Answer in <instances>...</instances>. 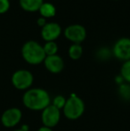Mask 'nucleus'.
I'll return each mask as SVG.
<instances>
[{
	"label": "nucleus",
	"mask_w": 130,
	"mask_h": 131,
	"mask_svg": "<svg viewBox=\"0 0 130 131\" xmlns=\"http://www.w3.org/2000/svg\"><path fill=\"white\" fill-rule=\"evenodd\" d=\"M51 96L45 89L41 88H30L23 94L22 103L27 109L30 111H43L51 104Z\"/></svg>",
	"instance_id": "1"
},
{
	"label": "nucleus",
	"mask_w": 130,
	"mask_h": 131,
	"mask_svg": "<svg viewBox=\"0 0 130 131\" xmlns=\"http://www.w3.org/2000/svg\"><path fill=\"white\" fill-rule=\"evenodd\" d=\"M21 55L28 63L32 65H38L44 62L46 56L43 46L35 40H29L23 44L21 47Z\"/></svg>",
	"instance_id": "2"
},
{
	"label": "nucleus",
	"mask_w": 130,
	"mask_h": 131,
	"mask_svg": "<svg viewBox=\"0 0 130 131\" xmlns=\"http://www.w3.org/2000/svg\"><path fill=\"white\" fill-rule=\"evenodd\" d=\"M85 103L75 94H71L66 100V104L63 109V113L66 119L76 121L81 118L85 112Z\"/></svg>",
	"instance_id": "3"
},
{
	"label": "nucleus",
	"mask_w": 130,
	"mask_h": 131,
	"mask_svg": "<svg viewBox=\"0 0 130 131\" xmlns=\"http://www.w3.org/2000/svg\"><path fill=\"white\" fill-rule=\"evenodd\" d=\"M12 84L18 90H28L31 88L34 77L28 70H18L12 75Z\"/></svg>",
	"instance_id": "4"
},
{
	"label": "nucleus",
	"mask_w": 130,
	"mask_h": 131,
	"mask_svg": "<svg viewBox=\"0 0 130 131\" xmlns=\"http://www.w3.org/2000/svg\"><path fill=\"white\" fill-rule=\"evenodd\" d=\"M61 111L52 104H49L41 112V122L43 126L53 128L57 126L61 119Z\"/></svg>",
	"instance_id": "5"
},
{
	"label": "nucleus",
	"mask_w": 130,
	"mask_h": 131,
	"mask_svg": "<svg viewBox=\"0 0 130 131\" xmlns=\"http://www.w3.org/2000/svg\"><path fill=\"white\" fill-rule=\"evenodd\" d=\"M63 34L72 44H81L87 38V29L83 25L71 24L64 29Z\"/></svg>",
	"instance_id": "6"
},
{
	"label": "nucleus",
	"mask_w": 130,
	"mask_h": 131,
	"mask_svg": "<svg viewBox=\"0 0 130 131\" xmlns=\"http://www.w3.org/2000/svg\"><path fill=\"white\" fill-rule=\"evenodd\" d=\"M113 56L123 62L130 60V38H121L115 42L112 47Z\"/></svg>",
	"instance_id": "7"
},
{
	"label": "nucleus",
	"mask_w": 130,
	"mask_h": 131,
	"mask_svg": "<svg viewBox=\"0 0 130 131\" xmlns=\"http://www.w3.org/2000/svg\"><path fill=\"white\" fill-rule=\"evenodd\" d=\"M22 118V112L17 107L5 110L1 116V123L5 128H14L20 123Z\"/></svg>",
	"instance_id": "8"
},
{
	"label": "nucleus",
	"mask_w": 130,
	"mask_h": 131,
	"mask_svg": "<svg viewBox=\"0 0 130 131\" xmlns=\"http://www.w3.org/2000/svg\"><path fill=\"white\" fill-rule=\"evenodd\" d=\"M62 34L61 25L57 23H46L41 28V37L45 41H54Z\"/></svg>",
	"instance_id": "9"
},
{
	"label": "nucleus",
	"mask_w": 130,
	"mask_h": 131,
	"mask_svg": "<svg viewBox=\"0 0 130 131\" xmlns=\"http://www.w3.org/2000/svg\"><path fill=\"white\" fill-rule=\"evenodd\" d=\"M44 65L49 72L53 73V74H58L63 71V68H64V62L60 55L54 54L50 55V56H45V60H44Z\"/></svg>",
	"instance_id": "10"
},
{
	"label": "nucleus",
	"mask_w": 130,
	"mask_h": 131,
	"mask_svg": "<svg viewBox=\"0 0 130 131\" xmlns=\"http://www.w3.org/2000/svg\"><path fill=\"white\" fill-rule=\"evenodd\" d=\"M44 0H20V5L21 8L28 12H36L38 11Z\"/></svg>",
	"instance_id": "11"
},
{
	"label": "nucleus",
	"mask_w": 130,
	"mask_h": 131,
	"mask_svg": "<svg viewBox=\"0 0 130 131\" xmlns=\"http://www.w3.org/2000/svg\"><path fill=\"white\" fill-rule=\"evenodd\" d=\"M38 11H39L42 17L45 18V19L52 18L56 14L55 6L52 3H49V2H45V3L44 2Z\"/></svg>",
	"instance_id": "12"
},
{
	"label": "nucleus",
	"mask_w": 130,
	"mask_h": 131,
	"mask_svg": "<svg viewBox=\"0 0 130 131\" xmlns=\"http://www.w3.org/2000/svg\"><path fill=\"white\" fill-rule=\"evenodd\" d=\"M68 53L71 60L76 61L80 59L83 54V47H82L81 44H72L69 47Z\"/></svg>",
	"instance_id": "13"
},
{
	"label": "nucleus",
	"mask_w": 130,
	"mask_h": 131,
	"mask_svg": "<svg viewBox=\"0 0 130 131\" xmlns=\"http://www.w3.org/2000/svg\"><path fill=\"white\" fill-rule=\"evenodd\" d=\"M44 51L46 56H50V55L57 54L58 52V46L55 43V41H49L45 42V44L43 46Z\"/></svg>",
	"instance_id": "14"
},
{
	"label": "nucleus",
	"mask_w": 130,
	"mask_h": 131,
	"mask_svg": "<svg viewBox=\"0 0 130 131\" xmlns=\"http://www.w3.org/2000/svg\"><path fill=\"white\" fill-rule=\"evenodd\" d=\"M119 94L120 97L125 101L130 100V84L128 83H122L119 86Z\"/></svg>",
	"instance_id": "15"
},
{
	"label": "nucleus",
	"mask_w": 130,
	"mask_h": 131,
	"mask_svg": "<svg viewBox=\"0 0 130 131\" xmlns=\"http://www.w3.org/2000/svg\"><path fill=\"white\" fill-rule=\"evenodd\" d=\"M120 76L126 83L130 84V60L124 62L120 68Z\"/></svg>",
	"instance_id": "16"
},
{
	"label": "nucleus",
	"mask_w": 130,
	"mask_h": 131,
	"mask_svg": "<svg viewBox=\"0 0 130 131\" xmlns=\"http://www.w3.org/2000/svg\"><path fill=\"white\" fill-rule=\"evenodd\" d=\"M66 100H67V98H66L65 96H63V95H55V96L53 98V100L51 101V104L54 105L55 108H57L58 110H63V107H64V105L66 104Z\"/></svg>",
	"instance_id": "17"
},
{
	"label": "nucleus",
	"mask_w": 130,
	"mask_h": 131,
	"mask_svg": "<svg viewBox=\"0 0 130 131\" xmlns=\"http://www.w3.org/2000/svg\"><path fill=\"white\" fill-rule=\"evenodd\" d=\"M97 56L101 60H107L111 56V51L107 47H102L97 52Z\"/></svg>",
	"instance_id": "18"
},
{
	"label": "nucleus",
	"mask_w": 130,
	"mask_h": 131,
	"mask_svg": "<svg viewBox=\"0 0 130 131\" xmlns=\"http://www.w3.org/2000/svg\"><path fill=\"white\" fill-rule=\"evenodd\" d=\"M10 7L9 0H0V14L5 13Z\"/></svg>",
	"instance_id": "19"
},
{
	"label": "nucleus",
	"mask_w": 130,
	"mask_h": 131,
	"mask_svg": "<svg viewBox=\"0 0 130 131\" xmlns=\"http://www.w3.org/2000/svg\"><path fill=\"white\" fill-rule=\"evenodd\" d=\"M37 23L38 24V26H40V27L42 28L43 26H45V23H46V21H45V18L41 17V18H38V21H37Z\"/></svg>",
	"instance_id": "20"
},
{
	"label": "nucleus",
	"mask_w": 130,
	"mask_h": 131,
	"mask_svg": "<svg viewBox=\"0 0 130 131\" xmlns=\"http://www.w3.org/2000/svg\"><path fill=\"white\" fill-rule=\"evenodd\" d=\"M38 131H53V128H47V127H45V126H42L38 128Z\"/></svg>",
	"instance_id": "21"
},
{
	"label": "nucleus",
	"mask_w": 130,
	"mask_h": 131,
	"mask_svg": "<svg viewBox=\"0 0 130 131\" xmlns=\"http://www.w3.org/2000/svg\"><path fill=\"white\" fill-rule=\"evenodd\" d=\"M21 128L22 130H24V131H29V126L28 125H22V126L21 127Z\"/></svg>",
	"instance_id": "22"
},
{
	"label": "nucleus",
	"mask_w": 130,
	"mask_h": 131,
	"mask_svg": "<svg viewBox=\"0 0 130 131\" xmlns=\"http://www.w3.org/2000/svg\"><path fill=\"white\" fill-rule=\"evenodd\" d=\"M13 131H24V130H22L21 128H18V129H14V130H13Z\"/></svg>",
	"instance_id": "23"
}]
</instances>
